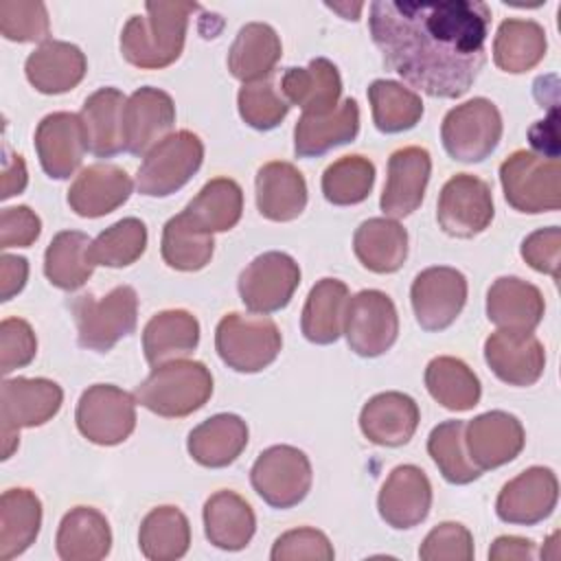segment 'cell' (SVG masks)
<instances>
[{
	"label": "cell",
	"instance_id": "obj_1",
	"mask_svg": "<svg viewBox=\"0 0 561 561\" xmlns=\"http://www.w3.org/2000/svg\"><path fill=\"white\" fill-rule=\"evenodd\" d=\"M368 28L403 81L436 99H458L486 61L491 9L480 0H377L368 7Z\"/></svg>",
	"mask_w": 561,
	"mask_h": 561
},
{
	"label": "cell",
	"instance_id": "obj_2",
	"mask_svg": "<svg viewBox=\"0 0 561 561\" xmlns=\"http://www.w3.org/2000/svg\"><path fill=\"white\" fill-rule=\"evenodd\" d=\"M193 11V2H147L145 15H131L123 26V57L142 70L171 66L182 55Z\"/></svg>",
	"mask_w": 561,
	"mask_h": 561
},
{
	"label": "cell",
	"instance_id": "obj_3",
	"mask_svg": "<svg viewBox=\"0 0 561 561\" xmlns=\"http://www.w3.org/2000/svg\"><path fill=\"white\" fill-rule=\"evenodd\" d=\"M213 394L210 370L195 359H173L153 366L149 377L136 386V401L164 419H182L206 405Z\"/></svg>",
	"mask_w": 561,
	"mask_h": 561
},
{
	"label": "cell",
	"instance_id": "obj_4",
	"mask_svg": "<svg viewBox=\"0 0 561 561\" xmlns=\"http://www.w3.org/2000/svg\"><path fill=\"white\" fill-rule=\"evenodd\" d=\"M79 346L107 353L118 340L134 333L138 322V296L129 285H118L101 298L77 296L70 305Z\"/></svg>",
	"mask_w": 561,
	"mask_h": 561
},
{
	"label": "cell",
	"instance_id": "obj_5",
	"mask_svg": "<svg viewBox=\"0 0 561 561\" xmlns=\"http://www.w3.org/2000/svg\"><path fill=\"white\" fill-rule=\"evenodd\" d=\"M500 182L506 202L519 213H552L561 206L559 158L517 149L500 164Z\"/></svg>",
	"mask_w": 561,
	"mask_h": 561
},
{
	"label": "cell",
	"instance_id": "obj_6",
	"mask_svg": "<svg viewBox=\"0 0 561 561\" xmlns=\"http://www.w3.org/2000/svg\"><path fill=\"white\" fill-rule=\"evenodd\" d=\"M283 337L267 316L226 313L215 329V348L221 362L237 373H259L280 353Z\"/></svg>",
	"mask_w": 561,
	"mask_h": 561
},
{
	"label": "cell",
	"instance_id": "obj_7",
	"mask_svg": "<svg viewBox=\"0 0 561 561\" xmlns=\"http://www.w3.org/2000/svg\"><path fill=\"white\" fill-rule=\"evenodd\" d=\"M64 390L46 377L4 379L0 390L2 460L11 458L20 443V427H39L61 408Z\"/></svg>",
	"mask_w": 561,
	"mask_h": 561
},
{
	"label": "cell",
	"instance_id": "obj_8",
	"mask_svg": "<svg viewBox=\"0 0 561 561\" xmlns=\"http://www.w3.org/2000/svg\"><path fill=\"white\" fill-rule=\"evenodd\" d=\"M204 142L197 134L180 129L151 147L136 173L140 195L167 197L180 191L202 167Z\"/></svg>",
	"mask_w": 561,
	"mask_h": 561
},
{
	"label": "cell",
	"instance_id": "obj_9",
	"mask_svg": "<svg viewBox=\"0 0 561 561\" xmlns=\"http://www.w3.org/2000/svg\"><path fill=\"white\" fill-rule=\"evenodd\" d=\"M502 138V114L497 105L484 96L451 107L440 125L445 151L458 162H482Z\"/></svg>",
	"mask_w": 561,
	"mask_h": 561
},
{
	"label": "cell",
	"instance_id": "obj_10",
	"mask_svg": "<svg viewBox=\"0 0 561 561\" xmlns=\"http://www.w3.org/2000/svg\"><path fill=\"white\" fill-rule=\"evenodd\" d=\"M250 482L256 495L272 508H291L300 504L311 489V462L298 447L272 445L254 460Z\"/></svg>",
	"mask_w": 561,
	"mask_h": 561
},
{
	"label": "cell",
	"instance_id": "obj_11",
	"mask_svg": "<svg viewBox=\"0 0 561 561\" xmlns=\"http://www.w3.org/2000/svg\"><path fill=\"white\" fill-rule=\"evenodd\" d=\"M136 403L134 394L114 383H94L79 397L77 430L94 445H118L136 427Z\"/></svg>",
	"mask_w": 561,
	"mask_h": 561
},
{
	"label": "cell",
	"instance_id": "obj_12",
	"mask_svg": "<svg viewBox=\"0 0 561 561\" xmlns=\"http://www.w3.org/2000/svg\"><path fill=\"white\" fill-rule=\"evenodd\" d=\"M342 333L351 351L362 357H379L390 351L399 335V316L392 298L379 289H362L351 296Z\"/></svg>",
	"mask_w": 561,
	"mask_h": 561
},
{
	"label": "cell",
	"instance_id": "obj_13",
	"mask_svg": "<svg viewBox=\"0 0 561 561\" xmlns=\"http://www.w3.org/2000/svg\"><path fill=\"white\" fill-rule=\"evenodd\" d=\"M493 213L491 186L478 175L456 173L443 184L436 204V219L449 237L471 239L484 232Z\"/></svg>",
	"mask_w": 561,
	"mask_h": 561
},
{
	"label": "cell",
	"instance_id": "obj_14",
	"mask_svg": "<svg viewBox=\"0 0 561 561\" xmlns=\"http://www.w3.org/2000/svg\"><path fill=\"white\" fill-rule=\"evenodd\" d=\"M239 296L254 313H274L289 305L300 285L298 263L278 250L252 259L239 274Z\"/></svg>",
	"mask_w": 561,
	"mask_h": 561
},
{
	"label": "cell",
	"instance_id": "obj_15",
	"mask_svg": "<svg viewBox=\"0 0 561 561\" xmlns=\"http://www.w3.org/2000/svg\"><path fill=\"white\" fill-rule=\"evenodd\" d=\"M410 300L421 329L443 331L454 324L467 302V278L449 265L427 267L414 276Z\"/></svg>",
	"mask_w": 561,
	"mask_h": 561
},
{
	"label": "cell",
	"instance_id": "obj_16",
	"mask_svg": "<svg viewBox=\"0 0 561 561\" xmlns=\"http://www.w3.org/2000/svg\"><path fill=\"white\" fill-rule=\"evenodd\" d=\"M559 500V482L548 467H528L508 480L495 500V513L506 524L535 526L552 515Z\"/></svg>",
	"mask_w": 561,
	"mask_h": 561
},
{
	"label": "cell",
	"instance_id": "obj_17",
	"mask_svg": "<svg viewBox=\"0 0 561 561\" xmlns=\"http://www.w3.org/2000/svg\"><path fill=\"white\" fill-rule=\"evenodd\" d=\"M526 443V432L515 414L491 410L465 423V447L480 469H495L515 460Z\"/></svg>",
	"mask_w": 561,
	"mask_h": 561
},
{
	"label": "cell",
	"instance_id": "obj_18",
	"mask_svg": "<svg viewBox=\"0 0 561 561\" xmlns=\"http://www.w3.org/2000/svg\"><path fill=\"white\" fill-rule=\"evenodd\" d=\"M484 359L508 386H533L546 368V348L533 331L500 329L484 340Z\"/></svg>",
	"mask_w": 561,
	"mask_h": 561
},
{
	"label": "cell",
	"instance_id": "obj_19",
	"mask_svg": "<svg viewBox=\"0 0 561 561\" xmlns=\"http://www.w3.org/2000/svg\"><path fill=\"white\" fill-rule=\"evenodd\" d=\"M85 149V129L79 114L53 112L37 123L35 151L48 178H70L81 167Z\"/></svg>",
	"mask_w": 561,
	"mask_h": 561
},
{
	"label": "cell",
	"instance_id": "obj_20",
	"mask_svg": "<svg viewBox=\"0 0 561 561\" xmlns=\"http://www.w3.org/2000/svg\"><path fill=\"white\" fill-rule=\"evenodd\" d=\"M175 123V105L171 94L160 88H138L123 107V142L125 151L145 156L162 138L169 136Z\"/></svg>",
	"mask_w": 561,
	"mask_h": 561
},
{
	"label": "cell",
	"instance_id": "obj_21",
	"mask_svg": "<svg viewBox=\"0 0 561 561\" xmlns=\"http://www.w3.org/2000/svg\"><path fill=\"white\" fill-rule=\"evenodd\" d=\"M432 508V484L425 471L416 465H399L390 471L377 495L381 519L397 528L419 526Z\"/></svg>",
	"mask_w": 561,
	"mask_h": 561
},
{
	"label": "cell",
	"instance_id": "obj_22",
	"mask_svg": "<svg viewBox=\"0 0 561 561\" xmlns=\"http://www.w3.org/2000/svg\"><path fill=\"white\" fill-rule=\"evenodd\" d=\"M432 173L430 151L423 147H401L388 158V178L379 199L386 217L401 219L414 213L425 195Z\"/></svg>",
	"mask_w": 561,
	"mask_h": 561
},
{
	"label": "cell",
	"instance_id": "obj_23",
	"mask_svg": "<svg viewBox=\"0 0 561 561\" xmlns=\"http://www.w3.org/2000/svg\"><path fill=\"white\" fill-rule=\"evenodd\" d=\"M131 178L125 169L116 164L96 162L75 178L68 188V206L88 219H96L110 215L118 206H123L131 195Z\"/></svg>",
	"mask_w": 561,
	"mask_h": 561
},
{
	"label": "cell",
	"instance_id": "obj_24",
	"mask_svg": "<svg viewBox=\"0 0 561 561\" xmlns=\"http://www.w3.org/2000/svg\"><path fill=\"white\" fill-rule=\"evenodd\" d=\"M421 421V412L416 401L397 390L379 392L370 397L359 412V430L362 434L381 447H399L405 445Z\"/></svg>",
	"mask_w": 561,
	"mask_h": 561
},
{
	"label": "cell",
	"instance_id": "obj_25",
	"mask_svg": "<svg viewBox=\"0 0 561 561\" xmlns=\"http://www.w3.org/2000/svg\"><path fill=\"white\" fill-rule=\"evenodd\" d=\"M280 92L302 114L324 116L337 107L342 94L340 70L327 57H316L305 68H287L280 77Z\"/></svg>",
	"mask_w": 561,
	"mask_h": 561
},
{
	"label": "cell",
	"instance_id": "obj_26",
	"mask_svg": "<svg viewBox=\"0 0 561 561\" xmlns=\"http://www.w3.org/2000/svg\"><path fill=\"white\" fill-rule=\"evenodd\" d=\"M88 70L83 50L70 42L46 39L24 64L28 83L42 94H64L81 83Z\"/></svg>",
	"mask_w": 561,
	"mask_h": 561
},
{
	"label": "cell",
	"instance_id": "obj_27",
	"mask_svg": "<svg viewBox=\"0 0 561 561\" xmlns=\"http://www.w3.org/2000/svg\"><path fill=\"white\" fill-rule=\"evenodd\" d=\"M546 311L537 285L517 276H500L486 291V318L506 331H535Z\"/></svg>",
	"mask_w": 561,
	"mask_h": 561
},
{
	"label": "cell",
	"instance_id": "obj_28",
	"mask_svg": "<svg viewBox=\"0 0 561 561\" xmlns=\"http://www.w3.org/2000/svg\"><path fill=\"white\" fill-rule=\"evenodd\" d=\"M256 208L270 221H291L307 206V182L285 160L265 162L256 171Z\"/></svg>",
	"mask_w": 561,
	"mask_h": 561
},
{
	"label": "cell",
	"instance_id": "obj_29",
	"mask_svg": "<svg viewBox=\"0 0 561 561\" xmlns=\"http://www.w3.org/2000/svg\"><path fill=\"white\" fill-rule=\"evenodd\" d=\"M359 131V105L344 99L331 114H302L294 127V151L298 158H318L333 147L353 142Z\"/></svg>",
	"mask_w": 561,
	"mask_h": 561
},
{
	"label": "cell",
	"instance_id": "obj_30",
	"mask_svg": "<svg viewBox=\"0 0 561 561\" xmlns=\"http://www.w3.org/2000/svg\"><path fill=\"white\" fill-rule=\"evenodd\" d=\"M248 445V425L241 416L221 412L191 430L186 449L191 458L210 469L232 465Z\"/></svg>",
	"mask_w": 561,
	"mask_h": 561
},
{
	"label": "cell",
	"instance_id": "obj_31",
	"mask_svg": "<svg viewBox=\"0 0 561 561\" xmlns=\"http://www.w3.org/2000/svg\"><path fill=\"white\" fill-rule=\"evenodd\" d=\"M55 548L64 561L105 559L112 548V530L105 515L92 506L70 508L59 522Z\"/></svg>",
	"mask_w": 561,
	"mask_h": 561
},
{
	"label": "cell",
	"instance_id": "obj_32",
	"mask_svg": "<svg viewBox=\"0 0 561 561\" xmlns=\"http://www.w3.org/2000/svg\"><path fill=\"white\" fill-rule=\"evenodd\" d=\"M357 261L375 274H392L408 259V230L390 217H370L353 234Z\"/></svg>",
	"mask_w": 561,
	"mask_h": 561
},
{
	"label": "cell",
	"instance_id": "obj_33",
	"mask_svg": "<svg viewBox=\"0 0 561 561\" xmlns=\"http://www.w3.org/2000/svg\"><path fill=\"white\" fill-rule=\"evenodd\" d=\"M199 344V322L184 309H167L149 318L142 329V351L151 366L191 355Z\"/></svg>",
	"mask_w": 561,
	"mask_h": 561
},
{
	"label": "cell",
	"instance_id": "obj_34",
	"mask_svg": "<svg viewBox=\"0 0 561 561\" xmlns=\"http://www.w3.org/2000/svg\"><path fill=\"white\" fill-rule=\"evenodd\" d=\"M256 530L252 506L234 491H217L204 504L206 539L221 550H243Z\"/></svg>",
	"mask_w": 561,
	"mask_h": 561
},
{
	"label": "cell",
	"instance_id": "obj_35",
	"mask_svg": "<svg viewBox=\"0 0 561 561\" xmlns=\"http://www.w3.org/2000/svg\"><path fill=\"white\" fill-rule=\"evenodd\" d=\"M283 55L278 33L265 22H250L239 28L230 50L228 70L243 83L267 79Z\"/></svg>",
	"mask_w": 561,
	"mask_h": 561
},
{
	"label": "cell",
	"instance_id": "obj_36",
	"mask_svg": "<svg viewBox=\"0 0 561 561\" xmlns=\"http://www.w3.org/2000/svg\"><path fill=\"white\" fill-rule=\"evenodd\" d=\"M127 99L118 88H99L81 107L88 151L96 158H112L125 149L123 142V107Z\"/></svg>",
	"mask_w": 561,
	"mask_h": 561
},
{
	"label": "cell",
	"instance_id": "obj_37",
	"mask_svg": "<svg viewBox=\"0 0 561 561\" xmlns=\"http://www.w3.org/2000/svg\"><path fill=\"white\" fill-rule=\"evenodd\" d=\"M348 287L340 278L318 280L302 307L300 331L313 344H333L344 329Z\"/></svg>",
	"mask_w": 561,
	"mask_h": 561
},
{
	"label": "cell",
	"instance_id": "obj_38",
	"mask_svg": "<svg viewBox=\"0 0 561 561\" xmlns=\"http://www.w3.org/2000/svg\"><path fill=\"white\" fill-rule=\"evenodd\" d=\"M42 502L28 489H7L0 497V559L22 554L37 539Z\"/></svg>",
	"mask_w": 561,
	"mask_h": 561
},
{
	"label": "cell",
	"instance_id": "obj_39",
	"mask_svg": "<svg viewBox=\"0 0 561 561\" xmlns=\"http://www.w3.org/2000/svg\"><path fill=\"white\" fill-rule=\"evenodd\" d=\"M546 31L535 20L508 18L497 26L493 39V61L500 70L519 75L535 68L546 57Z\"/></svg>",
	"mask_w": 561,
	"mask_h": 561
},
{
	"label": "cell",
	"instance_id": "obj_40",
	"mask_svg": "<svg viewBox=\"0 0 561 561\" xmlns=\"http://www.w3.org/2000/svg\"><path fill=\"white\" fill-rule=\"evenodd\" d=\"M425 388L434 401L451 412H467L480 403L478 375L458 357L438 355L425 366Z\"/></svg>",
	"mask_w": 561,
	"mask_h": 561
},
{
	"label": "cell",
	"instance_id": "obj_41",
	"mask_svg": "<svg viewBox=\"0 0 561 561\" xmlns=\"http://www.w3.org/2000/svg\"><path fill=\"white\" fill-rule=\"evenodd\" d=\"M213 232L199 226L186 210L173 215L162 228L160 252L169 267L180 272H197L213 259Z\"/></svg>",
	"mask_w": 561,
	"mask_h": 561
},
{
	"label": "cell",
	"instance_id": "obj_42",
	"mask_svg": "<svg viewBox=\"0 0 561 561\" xmlns=\"http://www.w3.org/2000/svg\"><path fill=\"white\" fill-rule=\"evenodd\" d=\"M90 243V237L81 230H61L53 237L44 252V274L50 285L64 291H75L85 285L94 270Z\"/></svg>",
	"mask_w": 561,
	"mask_h": 561
},
{
	"label": "cell",
	"instance_id": "obj_43",
	"mask_svg": "<svg viewBox=\"0 0 561 561\" xmlns=\"http://www.w3.org/2000/svg\"><path fill=\"white\" fill-rule=\"evenodd\" d=\"M191 526L175 506H156L140 522L138 548L149 561H175L188 552Z\"/></svg>",
	"mask_w": 561,
	"mask_h": 561
},
{
	"label": "cell",
	"instance_id": "obj_44",
	"mask_svg": "<svg viewBox=\"0 0 561 561\" xmlns=\"http://www.w3.org/2000/svg\"><path fill=\"white\" fill-rule=\"evenodd\" d=\"M373 123L383 134L412 129L423 116L421 96L392 79H375L368 85Z\"/></svg>",
	"mask_w": 561,
	"mask_h": 561
},
{
	"label": "cell",
	"instance_id": "obj_45",
	"mask_svg": "<svg viewBox=\"0 0 561 561\" xmlns=\"http://www.w3.org/2000/svg\"><path fill=\"white\" fill-rule=\"evenodd\" d=\"M208 232L234 228L243 213V191L230 178H213L184 208Z\"/></svg>",
	"mask_w": 561,
	"mask_h": 561
},
{
	"label": "cell",
	"instance_id": "obj_46",
	"mask_svg": "<svg viewBox=\"0 0 561 561\" xmlns=\"http://www.w3.org/2000/svg\"><path fill=\"white\" fill-rule=\"evenodd\" d=\"M427 454L432 456L440 476L451 484H469L482 476L465 447V421L449 419L438 423L430 432Z\"/></svg>",
	"mask_w": 561,
	"mask_h": 561
},
{
	"label": "cell",
	"instance_id": "obj_47",
	"mask_svg": "<svg viewBox=\"0 0 561 561\" xmlns=\"http://www.w3.org/2000/svg\"><path fill=\"white\" fill-rule=\"evenodd\" d=\"M147 250V226L138 217H125L99 232L90 243V259L94 265L127 267L136 263Z\"/></svg>",
	"mask_w": 561,
	"mask_h": 561
},
{
	"label": "cell",
	"instance_id": "obj_48",
	"mask_svg": "<svg viewBox=\"0 0 561 561\" xmlns=\"http://www.w3.org/2000/svg\"><path fill=\"white\" fill-rule=\"evenodd\" d=\"M375 184V164L359 156H344L329 164L322 173V195L335 206H353L364 202Z\"/></svg>",
	"mask_w": 561,
	"mask_h": 561
},
{
	"label": "cell",
	"instance_id": "obj_49",
	"mask_svg": "<svg viewBox=\"0 0 561 561\" xmlns=\"http://www.w3.org/2000/svg\"><path fill=\"white\" fill-rule=\"evenodd\" d=\"M237 105L241 118L259 131L278 127L289 112V103L280 96L270 79L243 83L237 94Z\"/></svg>",
	"mask_w": 561,
	"mask_h": 561
},
{
	"label": "cell",
	"instance_id": "obj_50",
	"mask_svg": "<svg viewBox=\"0 0 561 561\" xmlns=\"http://www.w3.org/2000/svg\"><path fill=\"white\" fill-rule=\"evenodd\" d=\"M50 31L48 11L44 2L33 0H2L0 2V33L11 42H46Z\"/></svg>",
	"mask_w": 561,
	"mask_h": 561
},
{
	"label": "cell",
	"instance_id": "obj_51",
	"mask_svg": "<svg viewBox=\"0 0 561 561\" xmlns=\"http://www.w3.org/2000/svg\"><path fill=\"white\" fill-rule=\"evenodd\" d=\"M419 557L423 561H471L473 537L462 524L443 522L425 535Z\"/></svg>",
	"mask_w": 561,
	"mask_h": 561
},
{
	"label": "cell",
	"instance_id": "obj_52",
	"mask_svg": "<svg viewBox=\"0 0 561 561\" xmlns=\"http://www.w3.org/2000/svg\"><path fill=\"white\" fill-rule=\"evenodd\" d=\"M335 552L329 537L318 528H294L283 533L270 552L272 561H333Z\"/></svg>",
	"mask_w": 561,
	"mask_h": 561
},
{
	"label": "cell",
	"instance_id": "obj_53",
	"mask_svg": "<svg viewBox=\"0 0 561 561\" xmlns=\"http://www.w3.org/2000/svg\"><path fill=\"white\" fill-rule=\"evenodd\" d=\"M37 337L31 324L22 318H4L0 324V370L9 375L33 362Z\"/></svg>",
	"mask_w": 561,
	"mask_h": 561
},
{
	"label": "cell",
	"instance_id": "obj_54",
	"mask_svg": "<svg viewBox=\"0 0 561 561\" xmlns=\"http://www.w3.org/2000/svg\"><path fill=\"white\" fill-rule=\"evenodd\" d=\"M522 259L537 272L559 278V256H561V230L557 226L539 228L522 241Z\"/></svg>",
	"mask_w": 561,
	"mask_h": 561
},
{
	"label": "cell",
	"instance_id": "obj_55",
	"mask_svg": "<svg viewBox=\"0 0 561 561\" xmlns=\"http://www.w3.org/2000/svg\"><path fill=\"white\" fill-rule=\"evenodd\" d=\"M42 232L39 217L28 206H11L0 213V248H28Z\"/></svg>",
	"mask_w": 561,
	"mask_h": 561
},
{
	"label": "cell",
	"instance_id": "obj_56",
	"mask_svg": "<svg viewBox=\"0 0 561 561\" xmlns=\"http://www.w3.org/2000/svg\"><path fill=\"white\" fill-rule=\"evenodd\" d=\"M26 276H28V261L24 256L2 254L0 256V298L11 300L15 294H20L26 285Z\"/></svg>",
	"mask_w": 561,
	"mask_h": 561
},
{
	"label": "cell",
	"instance_id": "obj_57",
	"mask_svg": "<svg viewBox=\"0 0 561 561\" xmlns=\"http://www.w3.org/2000/svg\"><path fill=\"white\" fill-rule=\"evenodd\" d=\"M489 559L491 561H530L535 559V543L524 537H513V535H502L497 537L491 548H489Z\"/></svg>",
	"mask_w": 561,
	"mask_h": 561
},
{
	"label": "cell",
	"instance_id": "obj_58",
	"mask_svg": "<svg viewBox=\"0 0 561 561\" xmlns=\"http://www.w3.org/2000/svg\"><path fill=\"white\" fill-rule=\"evenodd\" d=\"M530 145L539 151V156L557 158V112L552 110L550 118L537 121L530 127Z\"/></svg>",
	"mask_w": 561,
	"mask_h": 561
},
{
	"label": "cell",
	"instance_id": "obj_59",
	"mask_svg": "<svg viewBox=\"0 0 561 561\" xmlns=\"http://www.w3.org/2000/svg\"><path fill=\"white\" fill-rule=\"evenodd\" d=\"M26 186V164L22 156H9L4 158L2 167V199H9L18 193H22Z\"/></svg>",
	"mask_w": 561,
	"mask_h": 561
}]
</instances>
